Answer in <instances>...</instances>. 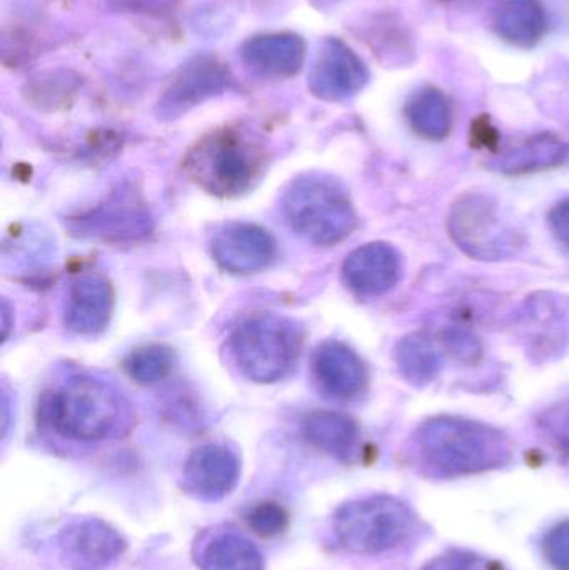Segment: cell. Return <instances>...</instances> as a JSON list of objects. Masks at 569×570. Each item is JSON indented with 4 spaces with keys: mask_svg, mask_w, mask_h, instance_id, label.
Wrapping results in <instances>:
<instances>
[{
    "mask_svg": "<svg viewBox=\"0 0 569 570\" xmlns=\"http://www.w3.org/2000/svg\"><path fill=\"white\" fill-rule=\"evenodd\" d=\"M421 465L436 478L454 479L483 474L511 461L507 435L473 419H428L414 434Z\"/></svg>",
    "mask_w": 569,
    "mask_h": 570,
    "instance_id": "6da1fadb",
    "label": "cell"
},
{
    "mask_svg": "<svg viewBox=\"0 0 569 570\" xmlns=\"http://www.w3.org/2000/svg\"><path fill=\"white\" fill-rule=\"evenodd\" d=\"M267 153L243 130L226 129L200 140L186 159L190 179L217 197H239L263 179Z\"/></svg>",
    "mask_w": 569,
    "mask_h": 570,
    "instance_id": "7a4b0ae2",
    "label": "cell"
},
{
    "mask_svg": "<svg viewBox=\"0 0 569 570\" xmlns=\"http://www.w3.org/2000/svg\"><path fill=\"white\" fill-rule=\"evenodd\" d=\"M291 229L314 246H334L351 236L356 210L340 183L324 176L294 180L283 199Z\"/></svg>",
    "mask_w": 569,
    "mask_h": 570,
    "instance_id": "3957f363",
    "label": "cell"
},
{
    "mask_svg": "<svg viewBox=\"0 0 569 570\" xmlns=\"http://www.w3.org/2000/svg\"><path fill=\"white\" fill-rule=\"evenodd\" d=\"M303 334L284 315L257 314L244 321L230 337V354L251 381L273 384L287 377L300 358Z\"/></svg>",
    "mask_w": 569,
    "mask_h": 570,
    "instance_id": "277c9868",
    "label": "cell"
},
{
    "mask_svg": "<svg viewBox=\"0 0 569 570\" xmlns=\"http://www.w3.org/2000/svg\"><path fill=\"white\" fill-rule=\"evenodd\" d=\"M416 515L406 502L380 494L346 502L334 512L333 528L346 551L376 556L404 544L416 529Z\"/></svg>",
    "mask_w": 569,
    "mask_h": 570,
    "instance_id": "5b68a950",
    "label": "cell"
},
{
    "mask_svg": "<svg viewBox=\"0 0 569 570\" xmlns=\"http://www.w3.org/2000/svg\"><path fill=\"white\" fill-rule=\"evenodd\" d=\"M124 409L122 397L106 382L73 377L50 399L47 421L72 441H102L119 431Z\"/></svg>",
    "mask_w": 569,
    "mask_h": 570,
    "instance_id": "8992f818",
    "label": "cell"
},
{
    "mask_svg": "<svg viewBox=\"0 0 569 570\" xmlns=\"http://www.w3.org/2000/svg\"><path fill=\"white\" fill-rule=\"evenodd\" d=\"M448 230L457 246L478 261L507 259L518 246L517 230L483 194H467L451 207Z\"/></svg>",
    "mask_w": 569,
    "mask_h": 570,
    "instance_id": "52a82bcc",
    "label": "cell"
},
{
    "mask_svg": "<svg viewBox=\"0 0 569 570\" xmlns=\"http://www.w3.org/2000/svg\"><path fill=\"white\" fill-rule=\"evenodd\" d=\"M73 233L109 244L136 243L149 236L153 220L133 190H119L86 216L72 220Z\"/></svg>",
    "mask_w": 569,
    "mask_h": 570,
    "instance_id": "ba28073f",
    "label": "cell"
},
{
    "mask_svg": "<svg viewBox=\"0 0 569 570\" xmlns=\"http://www.w3.org/2000/svg\"><path fill=\"white\" fill-rule=\"evenodd\" d=\"M59 549L70 570H104L122 558L127 542L107 522L84 519L60 532Z\"/></svg>",
    "mask_w": 569,
    "mask_h": 570,
    "instance_id": "9c48e42d",
    "label": "cell"
},
{
    "mask_svg": "<svg viewBox=\"0 0 569 570\" xmlns=\"http://www.w3.org/2000/svg\"><path fill=\"white\" fill-rule=\"evenodd\" d=\"M214 261L236 276L259 273L274 263L277 244L266 229L253 224H229L214 236Z\"/></svg>",
    "mask_w": 569,
    "mask_h": 570,
    "instance_id": "30bf717a",
    "label": "cell"
},
{
    "mask_svg": "<svg viewBox=\"0 0 569 570\" xmlns=\"http://www.w3.org/2000/svg\"><path fill=\"white\" fill-rule=\"evenodd\" d=\"M239 478V458L224 444L200 445L190 452L184 464V489L204 502L227 498L236 489Z\"/></svg>",
    "mask_w": 569,
    "mask_h": 570,
    "instance_id": "8fae6325",
    "label": "cell"
},
{
    "mask_svg": "<svg viewBox=\"0 0 569 570\" xmlns=\"http://www.w3.org/2000/svg\"><path fill=\"white\" fill-rule=\"evenodd\" d=\"M401 256L391 244L371 243L357 247L343 264V279L360 297H380L401 279Z\"/></svg>",
    "mask_w": 569,
    "mask_h": 570,
    "instance_id": "7c38bea8",
    "label": "cell"
},
{
    "mask_svg": "<svg viewBox=\"0 0 569 570\" xmlns=\"http://www.w3.org/2000/svg\"><path fill=\"white\" fill-rule=\"evenodd\" d=\"M313 375L317 387L337 401H353L367 387L363 358L340 341H326L313 355Z\"/></svg>",
    "mask_w": 569,
    "mask_h": 570,
    "instance_id": "4fadbf2b",
    "label": "cell"
},
{
    "mask_svg": "<svg viewBox=\"0 0 569 570\" xmlns=\"http://www.w3.org/2000/svg\"><path fill=\"white\" fill-rule=\"evenodd\" d=\"M366 80V67L356 53L340 40H331L311 73V90L324 100L347 99L363 89Z\"/></svg>",
    "mask_w": 569,
    "mask_h": 570,
    "instance_id": "5bb4252c",
    "label": "cell"
},
{
    "mask_svg": "<svg viewBox=\"0 0 569 570\" xmlns=\"http://www.w3.org/2000/svg\"><path fill=\"white\" fill-rule=\"evenodd\" d=\"M114 291L102 276H84L72 284L67 297L66 327L77 335H96L109 325Z\"/></svg>",
    "mask_w": 569,
    "mask_h": 570,
    "instance_id": "9a60e30c",
    "label": "cell"
},
{
    "mask_svg": "<svg viewBox=\"0 0 569 570\" xmlns=\"http://www.w3.org/2000/svg\"><path fill=\"white\" fill-rule=\"evenodd\" d=\"M243 59L263 76H294L303 67L304 42L291 33L256 37L244 43Z\"/></svg>",
    "mask_w": 569,
    "mask_h": 570,
    "instance_id": "2e32d148",
    "label": "cell"
},
{
    "mask_svg": "<svg viewBox=\"0 0 569 570\" xmlns=\"http://www.w3.org/2000/svg\"><path fill=\"white\" fill-rule=\"evenodd\" d=\"M304 439L337 461L353 462L360 452V428L336 412H314L303 422Z\"/></svg>",
    "mask_w": 569,
    "mask_h": 570,
    "instance_id": "e0dca14e",
    "label": "cell"
},
{
    "mask_svg": "<svg viewBox=\"0 0 569 570\" xmlns=\"http://www.w3.org/2000/svg\"><path fill=\"white\" fill-rule=\"evenodd\" d=\"M226 83V73L214 60L199 59L180 72L163 100L164 114L176 116L177 110H186L203 102L207 97L220 92Z\"/></svg>",
    "mask_w": 569,
    "mask_h": 570,
    "instance_id": "ac0fdd59",
    "label": "cell"
},
{
    "mask_svg": "<svg viewBox=\"0 0 569 570\" xmlns=\"http://www.w3.org/2000/svg\"><path fill=\"white\" fill-rule=\"evenodd\" d=\"M494 29L508 42L531 47L547 30V17L538 0H500L494 10Z\"/></svg>",
    "mask_w": 569,
    "mask_h": 570,
    "instance_id": "d6986e66",
    "label": "cell"
},
{
    "mask_svg": "<svg viewBox=\"0 0 569 570\" xmlns=\"http://www.w3.org/2000/svg\"><path fill=\"white\" fill-rule=\"evenodd\" d=\"M197 566L200 570H264L259 549L237 532H220L206 542Z\"/></svg>",
    "mask_w": 569,
    "mask_h": 570,
    "instance_id": "ffe728a7",
    "label": "cell"
},
{
    "mask_svg": "<svg viewBox=\"0 0 569 570\" xmlns=\"http://www.w3.org/2000/svg\"><path fill=\"white\" fill-rule=\"evenodd\" d=\"M568 157V144L561 142L557 137L538 136L501 156L497 166L501 173L510 176H524L558 167Z\"/></svg>",
    "mask_w": 569,
    "mask_h": 570,
    "instance_id": "44dd1931",
    "label": "cell"
},
{
    "mask_svg": "<svg viewBox=\"0 0 569 570\" xmlns=\"http://www.w3.org/2000/svg\"><path fill=\"white\" fill-rule=\"evenodd\" d=\"M406 119L418 136L428 140L447 139L453 126L450 100L438 89L420 90L408 102Z\"/></svg>",
    "mask_w": 569,
    "mask_h": 570,
    "instance_id": "7402d4cb",
    "label": "cell"
},
{
    "mask_svg": "<svg viewBox=\"0 0 569 570\" xmlns=\"http://www.w3.org/2000/svg\"><path fill=\"white\" fill-rule=\"evenodd\" d=\"M394 361L401 375L414 387H424L438 377L441 358L433 342L421 334L408 335L398 342Z\"/></svg>",
    "mask_w": 569,
    "mask_h": 570,
    "instance_id": "603a6c76",
    "label": "cell"
},
{
    "mask_svg": "<svg viewBox=\"0 0 569 570\" xmlns=\"http://www.w3.org/2000/svg\"><path fill=\"white\" fill-rule=\"evenodd\" d=\"M174 352L163 344L144 345L127 355L124 371L137 384L154 385L169 377L174 368Z\"/></svg>",
    "mask_w": 569,
    "mask_h": 570,
    "instance_id": "cb8c5ba5",
    "label": "cell"
},
{
    "mask_svg": "<svg viewBox=\"0 0 569 570\" xmlns=\"http://www.w3.org/2000/svg\"><path fill=\"white\" fill-rule=\"evenodd\" d=\"M290 512L277 504V502L267 501L254 505L249 514L246 515L247 525L254 534L259 538L271 539L284 534L290 528Z\"/></svg>",
    "mask_w": 569,
    "mask_h": 570,
    "instance_id": "d4e9b609",
    "label": "cell"
},
{
    "mask_svg": "<svg viewBox=\"0 0 569 570\" xmlns=\"http://www.w3.org/2000/svg\"><path fill=\"white\" fill-rule=\"evenodd\" d=\"M421 570H507L501 562L461 549H451L428 562Z\"/></svg>",
    "mask_w": 569,
    "mask_h": 570,
    "instance_id": "484cf974",
    "label": "cell"
},
{
    "mask_svg": "<svg viewBox=\"0 0 569 570\" xmlns=\"http://www.w3.org/2000/svg\"><path fill=\"white\" fill-rule=\"evenodd\" d=\"M541 554L553 570H569V519L558 522L543 535Z\"/></svg>",
    "mask_w": 569,
    "mask_h": 570,
    "instance_id": "4316f807",
    "label": "cell"
},
{
    "mask_svg": "<svg viewBox=\"0 0 569 570\" xmlns=\"http://www.w3.org/2000/svg\"><path fill=\"white\" fill-rule=\"evenodd\" d=\"M540 428L563 454L569 455V401L547 409L541 414Z\"/></svg>",
    "mask_w": 569,
    "mask_h": 570,
    "instance_id": "83f0119b",
    "label": "cell"
},
{
    "mask_svg": "<svg viewBox=\"0 0 569 570\" xmlns=\"http://www.w3.org/2000/svg\"><path fill=\"white\" fill-rule=\"evenodd\" d=\"M444 344H447L450 354L460 362L473 364L480 358V341H478L477 335L470 334V332L451 328L444 334Z\"/></svg>",
    "mask_w": 569,
    "mask_h": 570,
    "instance_id": "f1b7e54d",
    "label": "cell"
},
{
    "mask_svg": "<svg viewBox=\"0 0 569 570\" xmlns=\"http://www.w3.org/2000/svg\"><path fill=\"white\" fill-rule=\"evenodd\" d=\"M550 226L557 239L569 249V199L561 200L551 209Z\"/></svg>",
    "mask_w": 569,
    "mask_h": 570,
    "instance_id": "f546056e",
    "label": "cell"
}]
</instances>
